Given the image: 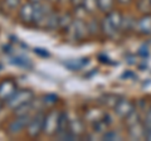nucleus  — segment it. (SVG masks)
<instances>
[{
  "label": "nucleus",
  "instance_id": "obj_6",
  "mask_svg": "<svg viewBox=\"0 0 151 141\" xmlns=\"http://www.w3.org/2000/svg\"><path fill=\"white\" fill-rule=\"evenodd\" d=\"M58 117H59V114L54 110L45 115L44 126H43L44 134H47L48 136L57 135V130H58Z\"/></svg>",
  "mask_w": 151,
  "mask_h": 141
},
{
  "label": "nucleus",
  "instance_id": "obj_27",
  "mask_svg": "<svg viewBox=\"0 0 151 141\" xmlns=\"http://www.w3.org/2000/svg\"><path fill=\"white\" fill-rule=\"evenodd\" d=\"M43 101H44L45 105L52 106V105H54V103L58 101V97H57L55 95H45L43 97Z\"/></svg>",
  "mask_w": 151,
  "mask_h": 141
},
{
  "label": "nucleus",
  "instance_id": "obj_15",
  "mask_svg": "<svg viewBox=\"0 0 151 141\" xmlns=\"http://www.w3.org/2000/svg\"><path fill=\"white\" fill-rule=\"evenodd\" d=\"M69 131L73 132L74 135H81L83 132V124L81 120H69Z\"/></svg>",
  "mask_w": 151,
  "mask_h": 141
},
{
  "label": "nucleus",
  "instance_id": "obj_7",
  "mask_svg": "<svg viewBox=\"0 0 151 141\" xmlns=\"http://www.w3.org/2000/svg\"><path fill=\"white\" fill-rule=\"evenodd\" d=\"M32 117L29 115H23V116H17V119H14L10 124L8 125V132L10 135H15L22 132L24 129L28 127Z\"/></svg>",
  "mask_w": 151,
  "mask_h": 141
},
{
  "label": "nucleus",
  "instance_id": "obj_18",
  "mask_svg": "<svg viewBox=\"0 0 151 141\" xmlns=\"http://www.w3.org/2000/svg\"><path fill=\"white\" fill-rule=\"evenodd\" d=\"M47 28L48 29H55L59 28V14L50 12L49 17H48V22H47Z\"/></svg>",
  "mask_w": 151,
  "mask_h": 141
},
{
  "label": "nucleus",
  "instance_id": "obj_8",
  "mask_svg": "<svg viewBox=\"0 0 151 141\" xmlns=\"http://www.w3.org/2000/svg\"><path fill=\"white\" fill-rule=\"evenodd\" d=\"M113 110H115L116 115L119 117H122V119H126L130 114H132V112L135 111L132 102H130L129 100H125V98L119 100V102L116 103V106L113 107Z\"/></svg>",
  "mask_w": 151,
  "mask_h": 141
},
{
  "label": "nucleus",
  "instance_id": "obj_26",
  "mask_svg": "<svg viewBox=\"0 0 151 141\" xmlns=\"http://www.w3.org/2000/svg\"><path fill=\"white\" fill-rule=\"evenodd\" d=\"M103 140H108V141H112V140H121V136L119 132H116V131H106L105 134H103Z\"/></svg>",
  "mask_w": 151,
  "mask_h": 141
},
{
  "label": "nucleus",
  "instance_id": "obj_13",
  "mask_svg": "<svg viewBox=\"0 0 151 141\" xmlns=\"http://www.w3.org/2000/svg\"><path fill=\"white\" fill-rule=\"evenodd\" d=\"M101 29H102V33L105 34L106 37H110V38H112V37L116 35V33L119 32V29H116L115 27H113V24L107 19V17L105 18V19L102 20L101 23Z\"/></svg>",
  "mask_w": 151,
  "mask_h": 141
},
{
  "label": "nucleus",
  "instance_id": "obj_10",
  "mask_svg": "<svg viewBox=\"0 0 151 141\" xmlns=\"http://www.w3.org/2000/svg\"><path fill=\"white\" fill-rule=\"evenodd\" d=\"M19 17L23 23L25 24H30L34 20V4L32 1L25 3L24 5L20 6V10H19Z\"/></svg>",
  "mask_w": 151,
  "mask_h": 141
},
{
  "label": "nucleus",
  "instance_id": "obj_5",
  "mask_svg": "<svg viewBox=\"0 0 151 141\" xmlns=\"http://www.w3.org/2000/svg\"><path fill=\"white\" fill-rule=\"evenodd\" d=\"M44 119H45V115L43 112H39V114H37L34 117H32L29 125H28V127H27V132L30 137L35 139L40 135V132H43Z\"/></svg>",
  "mask_w": 151,
  "mask_h": 141
},
{
  "label": "nucleus",
  "instance_id": "obj_20",
  "mask_svg": "<svg viewBox=\"0 0 151 141\" xmlns=\"http://www.w3.org/2000/svg\"><path fill=\"white\" fill-rule=\"evenodd\" d=\"M137 9L142 14H151V0H137Z\"/></svg>",
  "mask_w": 151,
  "mask_h": 141
},
{
  "label": "nucleus",
  "instance_id": "obj_30",
  "mask_svg": "<svg viewBox=\"0 0 151 141\" xmlns=\"http://www.w3.org/2000/svg\"><path fill=\"white\" fill-rule=\"evenodd\" d=\"M70 3H72V5L74 8H77V6H81L82 4H83V0H70Z\"/></svg>",
  "mask_w": 151,
  "mask_h": 141
},
{
  "label": "nucleus",
  "instance_id": "obj_24",
  "mask_svg": "<svg viewBox=\"0 0 151 141\" xmlns=\"http://www.w3.org/2000/svg\"><path fill=\"white\" fill-rule=\"evenodd\" d=\"M119 100L120 98L115 95H106V96H103L102 102H103V105H106L107 107H112L113 109V107L116 106V103L119 102Z\"/></svg>",
  "mask_w": 151,
  "mask_h": 141
},
{
  "label": "nucleus",
  "instance_id": "obj_3",
  "mask_svg": "<svg viewBox=\"0 0 151 141\" xmlns=\"http://www.w3.org/2000/svg\"><path fill=\"white\" fill-rule=\"evenodd\" d=\"M69 37L74 40H82L86 38L87 33H88V25L84 23L82 19L76 18V20L72 22V24L69 25L67 29Z\"/></svg>",
  "mask_w": 151,
  "mask_h": 141
},
{
  "label": "nucleus",
  "instance_id": "obj_25",
  "mask_svg": "<svg viewBox=\"0 0 151 141\" xmlns=\"http://www.w3.org/2000/svg\"><path fill=\"white\" fill-rule=\"evenodd\" d=\"M33 102V101H32ZM32 102L29 103H25V105H23L20 107H18V109L14 110V114L15 116H23V115H29V111L32 109Z\"/></svg>",
  "mask_w": 151,
  "mask_h": 141
},
{
  "label": "nucleus",
  "instance_id": "obj_9",
  "mask_svg": "<svg viewBox=\"0 0 151 141\" xmlns=\"http://www.w3.org/2000/svg\"><path fill=\"white\" fill-rule=\"evenodd\" d=\"M135 30L144 35H151V14H144L139 20H136Z\"/></svg>",
  "mask_w": 151,
  "mask_h": 141
},
{
  "label": "nucleus",
  "instance_id": "obj_33",
  "mask_svg": "<svg viewBox=\"0 0 151 141\" xmlns=\"http://www.w3.org/2000/svg\"><path fill=\"white\" fill-rule=\"evenodd\" d=\"M1 107H3V100H0V110H1Z\"/></svg>",
  "mask_w": 151,
  "mask_h": 141
},
{
  "label": "nucleus",
  "instance_id": "obj_34",
  "mask_svg": "<svg viewBox=\"0 0 151 141\" xmlns=\"http://www.w3.org/2000/svg\"><path fill=\"white\" fill-rule=\"evenodd\" d=\"M48 1H50V3H54V1H58V0H48Z\"/></svg>",
  "mask_w": 151,
  "mask_h": 141
},
{
  "label": "nucleus",
  "instance_id": "obj_16",
  "mask_svg": "<svg viewBox=\"0 0 151 141\" xmlns=\"http://www.w3.org/2000/svg\"><path fill=\"white\" fill-rule=\"evenodd\" d=\"M144 127H145V140L151 141V109L146 112L144 120Z\"/></svg>",
  "mask_w": 151,
  "mask_h": 141
},
{
  "label": "nucleus",
  "instance_id": "obj_17",
  "mask_svg": "<svg viewBox=\"0 0 151 141\" xmlns=\"http://www.w3.org/2000/svg\"><path fill=\"white\" fill-rule=\"evenodd\" d=\"M73 22V18L69 13H64V14H59V28L67 30L69 25L72 24Z\"/></svg>",
  "mask_w": 151,
  "mask_h": 141
},
{
  "label": "nucleus",
  "instance_id": "obj_23",
  "mask_svg": "<svg viewBox=\"0 0 151 141\" xmlns=\"http://www.w3.org/2000/svg\"><path fill=\"white\" fill-rule=\"evenodd\" d=\"M12 63L15 64V65H19V67H23V68H28V67H32V63L30 60L25 58V57H15L12 59Z\"/></svg>",
  "mask_w": 151,
  "mask_h": 141
},
{
  "label": "nucleus",
  "instance_id": "obj_32",
  "mask_svg": "<svg viewBox=\"0 0 151 141\" xmlns=\"http://www.w3.org/2000/svg\"><path fill=\"white\" fill-rule=\"evenodd\" d=\"M29 1H32V3H40L42 0H29Z\"/></svg>",
  "mask_w": 151,
  "mask_h": 141
},
{
  "label": "nucleus",
  "instance_id": "obj_12",
  "mask_svg": "<svg viewBox=\"0 0 151 141\" xmlns=\"http://www.w3.org/2000/svg\"><path fill=\"white\" fill-rule=\"evenodd\" d=\"M69 130V119L65 112H59L58 117V130H57V136H59L60 134L65 132Z\"/></svg>",
  "mask_w": 151,
  "mask_h": 141
},
{
  "label": "nucleus",
  "instance_id": "obj_28",
  "mask_svg": "<svg viewBox=\"0 0 151 141\" xmlns=\"http://www.w3.org/2000/svg\"><path fill=\"white\" fill-rule=\"evenodd\" d=\"M4 3L9 9H17L20 5V0H4Z\"/></svg>",
  "mask_w": 151,
  "mask_h": 141
},
{
  "label": "nucleus",
  "instance_id": "obj_22",
  "mask_svg": "<svg viewBox=\"0 0 151 141\" xmlns=\"http://www.w3.org/2000/svg\"><path fill=\"white\" fill-rule=\"evenodd\" d=\"M136 27V20L132 18H122V24H121V29L122 30H131L135 29Z\"/></svg>",
  "mask_w": 151,
  "mask_h": 141
},
{
  "label": "nucleus",
  "instance_id": "obj_14",
  "mask_svg": "<svg viewBox=\"0 0 151 141\" xmlns=\"http://www.w3.org/2000/svg\"><path fill=\"white\" fill-rule=\"evenodd\" d=\"M87 63H88L87 58H82V59H70V60L64 62L63 64L67 68H69L70 70H79L83 67V65H86Z\"/></svg>",
  "mask_w": 151,
  "mask_h": 141
},
{
  "label": "nucleus",
  "instance_id": "obj_4",
  "mask_svg": "<svg viewBox=\"0 0 151 141\" xmlns=\"http://www.w3.org/2000/svg\"><path fill=\"white\" fill-rule=\"evenodd\" d=\"M34 4V20L33 23L37 25V27H40V28H44L47 27V22H48V17L50 14L49 8L44 5L43 3H33Z\"/></svg>",
  "mask_w": 151,
  "mask_h": 141
},
{
  "label": "nucleus",
  "instance_id": "obj_31",
  "mask_svg": "<svg viewBox=\"0 0 151 141\" xmlns=\"http://www.w3.org/2000/svg\"><path fill=\"white\" fill-rule=\"evenodd\" d=\"M119 4H121V5H127V4H130L132 0H116Z\"/></svg>",
  "mask_w": 151,
  "mask_h": 141
},
{
  "label": "nucleus",
  "instance_id": "obj_2",
  "mask_svg": "<svg viewBox=\"0 0 151 141\" xmlns=\"http://www.w3.org/2000/svg\"><path fill=\"white\" fill-rule=\"evenodd\" d=\"M34 100V93L30 90H19L15 91L13 95L5 101V105L12 110H15L25 103H29Z\"/></svg>",
  "mask_w": 151,
  "mask_h": 141
},
{
  "label": "nucleus",
  "instance_id": "obj_19",
  "mask_svg": "<svg viewBox=\"0 0 151 141\" xmlns=\"http://www.w3.org/2000/svg\"><path fill=\"white\" fill-rule=\"evenodd\" d=\"M115 0H98V9L103 13H110L113 10Z\"/></svg>",
  "mask_w": 151,
  "mask_h": 141
},
{
  "label": "nucleus",
  "instance_id": "obj_1",
  "mask_svg": "<svg viewBox=\"0 0 151 141\" xmlns=\"http://www.w3.org/2000/svg\"><path fill=\"white\" fill-rule=\"evenodd\" d=\"M126 124L129 126V132L131 139L134 140H142L145 139V127L144 122L140 120L137 112H132L126 117Z\"/></svg>",
  "mask_w": 151,
  "mask_h": 141
},
{
  "label": "nucleus",
  "instance_id": "obj_11",
  "mask_svg": "<svg viewBox=\"0 0 151 141\" xmlns=\"http://www.w3.org/2000/svg\"><path fill=\"white\" fill-rule=\"evenodd\" d=\"M17 91V84L13 79H5L0 83V100L6 101Z\"/></svg>",
  "mask_w": 151,
  "mask_h": 141
},
{
  "label": "nucleus",
  "instance_id": "obj_21",
  "mask_svg": "<svg viewBox=\"0 0 151 141\" xmlns=\"http://www.w3.org/2000/svg\"><path fill=\"white\" fill-rule=\"evenodd\" d=\"M82 6L87 13H93L96 9H98V0H83Z\"/></svg>",
  "mask_w": 151,
  "mask_h": 141
},
{
  "label": "nucleus",
  "instance_id": "obj_29",
  "mask_svg": "<svg viewBox=\"0 0 151 141\" xmlns=\"http://www.w3.org/2000/svg\"><path fill=\"white\" fill-rule=\"evenodd\" d=\"M34 53L42 55V57H49V53L45 49H43V48H35L34 49Z\"/></svg>",
  "mask_w": 151,
  "mask_h": 141
}]
</instances>
